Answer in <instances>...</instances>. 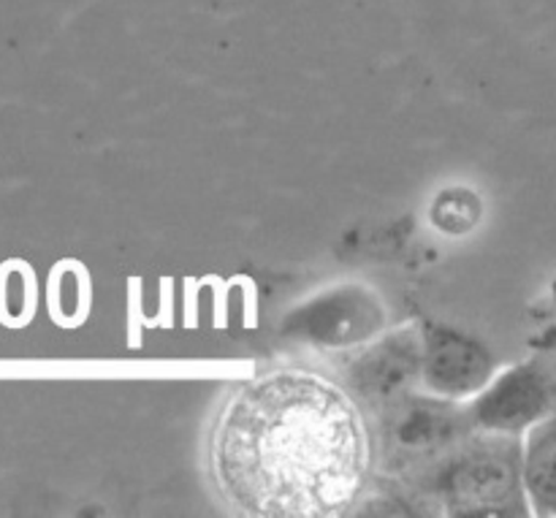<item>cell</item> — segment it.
Masks as SVG:
<instances>
[{
    "mask_svg": "<svg viewBox=\"0 0 556 518\" xmlns=\"http://www.w3.org/2000/svg\"><path fill=\"white\" fill-rule=\"evenodd\" d=\"M525 489L538 516H556V410L527 434Z\"/></svg>",
    "mask_w": 556,
    "mask_h": 518,
    "instance_id": "cell-5",
    "label": "cell"
},
{
    "mask_svg": "<svg viewBox=\"0 0 556 518\" xmlns=\"http://www.w3.org/2000/svg\"><path fill=\"white\" fill-rule=\"evenodd\" d=\"M418 362L421 358H418L416 342L410 340V345H407L405 337H396V340L386 342L375 353L364 356V362L356 367V386L364 396H389L407 378L416 375Z\"/></svg>",
    "mask_w": 556,
    "mask_h": 518,
    "instance_id": "cell-7",
    "label": "cell"
},
{
    "mask_svg": "<svg viewBox=\"0 0 556 518\" xmlns=\"http://www.w3.org/2000/svg\"><path fill=\"white\" fill-rule=\"evenodd\" d=\"M372 467L362 410L329 380L277 369L239 386L210 434L212 481L250 516H342Z\"/></svg>",
    "mask_w": 556,
    "mask_h": 518,
    "instance_id": "cell-1",
    "label": "cell"
},
{
    "mask_svg": "<svg viewBox=\"0 0 556 518\" xmlns=\"http://www.w3.org/2000/svg\"><path fill=\"white\" fill-rule=\"evenodd\" d=\"M456 516H527L525 448L510 432L459 445L434 487Z\"/></svg>",
    "mask_w": 556,
    "mask_h": 518,
    "instance_id": "cell-2",
    "label": "cell"
},
{
    "mask_svg": "<svg viewBox=\"0 0 556 518\" xmlns=\"http://www.w3.org/2000/svg\"><path fill=\"white\" fill-rule=\"evenodd\" d=\"M492 375V358L456 331H434L424 353V378L438 394L465 396L481 389Z\"/></svg>",
    "mask_w": 556,
    "mask_h": 518,
    "instance_id": "cell-4",
    "label": "cell"
},
{
    "mask_svg": "<svg viewBox=\"0 0 556 518\" xmlns=\"http://www.w3.org/2000/svg\"><path fill=\"white\" fill-rule=\"evenodd\" d=\"M456 432H459L456 413L445 410V407L410 405V410L400 413V418H394L391 440L405 456H418L427 454V451L443 448Z\"/></svg>",
    "mask_w": 556,
    "mask_h": 518,
    "instance_id": "cell-8",
    "label": "cell"
},
{
    "mask_svg": "<svg viewBox=\"0 0 556 518\" xmlns=\"http://www.w3.org/2000/svg\"><path fill=\"white\" fill-rule=\"evenodd\" d=\"M378 326V313L367 307L364 299L353 293H334L326 296L318 307L304 315V334L318 342H351L369 334Z\"/></svg>",
    "mask_w": 556,
    "mask_h": 518,
    "instance_id": "cell-6",
    "label": "cell"
},
{
    "mask_svg": "<svg viewBox=\"0 0 556 518\" xmlns=\"http://www.w3.org/2000/svg\"><path fill=\"white\" fill-rule=\"evenodd\" d=\"M434 226L448 233H462L478 223V199L465 190L443 193L432 210Z\"/></svg>",
    "mask_w": 556,
    "mask_h": 518,
    "instance_id": "cell-9",
    "label": "cell"
},
{
    "mask_svg": "<svg viewBox=\"0 0 556 518\" xmlns=\"http://www.w3.org/2000/svg\"><path fill=\"white\" fill-rule=\"evenodd\" d=\"M556 410V383L535 364L514 369L497 380L492 391L476 405V424L489 432H519Z\"/></svg>",
    "mask_w": 556,
    "mask_h": 518,
    "instance_id": "cell-3",
    "label": "cell"
}]
</instances>
